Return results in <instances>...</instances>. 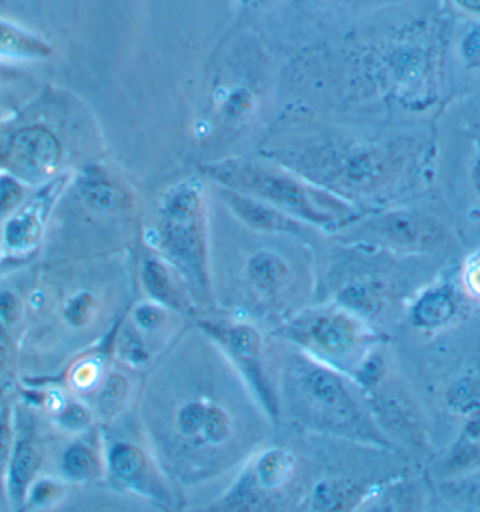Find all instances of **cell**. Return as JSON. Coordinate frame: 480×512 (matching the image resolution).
<instances>
[{
  "label": "cell",
  "instance_id": "33",
  "mask_svg": "<svg viewBox=\"0 0 480 512\" xmlns=\"http://www.w3.org/2000/svg\"><path fill=\"white\" fill-rule=\"evenodd\" d=\"M23 316V302L8 289H0V323L6 327L16 326Z\"/></svg>",
  "mask_w": 480,
  "mask_h": 512
},
{
  "label": "cell",
  "instance_id": "1",
  "mask_svg": "<svg viewBox=\"0 0 480 512\" xmlns=\"http://www.w3.org/2000/svg\"><path fill=\"white\" fill-rule=\"evenodd\" d=\"M197 330L153 369L142 397L149 448L180 484L225 475L262 441L270 420L224 351Z\"/></svg>",
  "mask_w": 480,
  "mask_h": 512
},
{
  "label": "cell",
  "instance_id": "3",
  "mask_svg": "<svg viewBox=\"0 0 480 512\" xmlns=\"http://www.w3.org/2000/svg\"><path fill=\"white\" fill-rule=\"evenodd\" d=\"M201 170L219 186L269 202L304 224L336 229L353 217V210L336 194L252 160H225Z\"/></svg>",
  "mask_w": 480,
  "mask_h": 512
},
{
  "label": "cell",
  "instance_id": "37",
  "mask_svg": "<svg viewBox=\"0 0 480 512\" xmlns=\"http://www.w3.org/2000/svg\"><path fill=\"white\" fill-rule=\"evenodd\" d=\"M9 355L8 350L0 344V374L5 372L6 367H8Z\"/></svg>",
  "mask_w": 480,
  "mask_h": 512
},
{
  "label": "cell",
  "instance_id": "39",
  "mask_svg": "<svg viewBox=\"0 0 480 512\" xmlns=\"http://www.w3.org/2000/svg\"><path fill=\"white\" fill-rule=\"evenodd\" d=\"M2 252H5V249H3V233L2 228H0V254H2Z\"/></svg>",
  "mask_w": 480,
  "mask_h": 512
},
{
  "label": "cell",
  "instance_id": "41",
  "mask_svg": "<svg viewBox=\"0 0 480 512\" xmlns=\"http://www.w3.org/2000/svg\"><path fill=\"white\" fill-rule=\"evenodd\" d=\"M260 3H267V2H271V0H259Z\"/></svg>",
  "mask_w": 480,
  "mask_h": 512
},
{
  "label": "cell",
  "instance_id": "14",
  "mask_svg": "<svg viewBox=\"0 0 480 512\" xmlns=\"http://www.w3.org/2000/svg\"><path fill=\"white\" fill-rule=\"evenodd\" d=\"M246 281L250 291L262 302L280 303L288 298L294 284L290 263L280 253L260 249L246 261Z\"/></svg>",
  "mask_w": 480,
  "mask_h": 512
},
{
  "label": "cell",
  "instance_id": "2",
  "mask_svg": "<svg viewBox=\"0 0 480 512\" xmlns=\"http://www.w3.org/2000/svg\"><path fill=\"white\" fill-rule=\"evenodd\" d=\"M276 393L280 416L287 413L305 430L385 451L396 448L378 426L360 386L298 348L285 357Z\"/></svg>",
  "mask_w": 480,
  "mask_h": 512
},
{
  "label": "cell",
  "instance_id": "8",
  "mask_svg": "<svg viewBox=\"0 0 480 512\" xmlns=\"http://www.w3.org/2000/svg\"><path fill=\"white\" fill-rule=\"evenodd\" d=\"M363 392L378 426L389 440L392 441L393 435L420 452L429 447L426 420L419 404L408 390L396 382L389 369L374 386Z\"/></svg>",
  "mask_w": 480,
  "mask_h": 512
},
{
  "label": "cell",
  "instance_id": "10",
  "mask_svg": "<svg viewBox=\"0 0 480 512\" xmlns=\"http://www.w3.org/2000/svg\"><path fill=\"white\" fill-rule=\"evenodd\" d=\"M68 176H59L48 181L33 197L24 201L19 210L5 222L2 228L3 249L13 257L26 256L33 252L44 235L45 225L52 208L61 197Z\"/></svg>",
  "mask_w": 480,
  "mask_h": 512
},
{
  "label": "cell",
  "instance_id": "25",
  "mask_svg": "<svg viewBox=\"0 0 480 512\" xmlns=\"http://www.w3.org/2000/svg\"><path fill=\"white\" fill-rule=\"evenodd\" d=\"M16 440V416L9 406L0 407V505H9L8 480L10 461Z\"/></svg>",
  "mask_w": 480,
  "mask_h": 512
},
{
  "label": "cell",
  "instance_id": "32",
  "mask_svg": "<svg viewBox=\"0 0 480 512\" xmlns=\"http://www.w3.org/2000/svg\"><path fill=\"white\" fill-rule=\"evenodd\" d=\"M102 371V362L96 361L95 358L80 362L78 367L72 371V385L82 392L97 389L104 378Z\"/></svg>",
  "mask_w": 480,
  "mask_h": 512
},
{
  "label": "cell",
  "instance_id": "16",
  "mask_svg": "<svg viewBox=\"0 0 480 512\" xmlns=\"http://www.w3.org/2000/svg\"><path fill=\"white\" fill-rule=\"evenodd\" d=\"M375 489V483L368 480L328 477L312 487L306 505L309 510L316 512L354 511L370 503Z\"/></svg>",
  "mask_w": 480,
  "mask_h": 512
},
{
  "label": "cell",
  "instance_id": "4",
  "mask_svg": "<svg viewBox=\"0 0 480 512\" xmlns=\"http://www.w3.org/2000/svg\"><path fill=\"white\" fill-rule=\"evenodd\" d=\"M156 247L175 267L184 284L198 295L210 294L207 208L203 188L182 181L163 194L156 224Z\"/></svg>",
  "mask_w": 480,
  "mask_h": 512
},
{
  "label": "cell",
  "instance_id": "26",
  "mask_svg": "<svg viewBox=\"0 0 480 512\" xmlns=\"http://www.w3.org/2000/svg\"><path fill=\"white\" fill-rule=\"evenodd\" d=\"M253 107H255V94L245 86L233 87L221 101L219 120L225 127H240L252 116Z\"/></svg>",
  "mask_w": 480,
  "mask_h": 512
},
{
  "label": "cell",
  "instance_id": "30",
  "mask_svg": "<svg viewBox=\"0 0 480 512\" xmlns=\"http://www.w3.org/2000/svg\"><path fill=\"white\" fill-rule=\"evenodd\" d=\"M55 423L71 434L88 433L95 424V412L92 407L78 399H68L55 414Z\"/></svg>",
  "mask_w": 480,
  "mask_h": 512
},
{
  "label": "cell",
  "instance_id": "36",
  "mask_svg": "<svg viewBox=\"0 0 480 512\" xmlns=\"http://www.w3.org/2000/svg\"><path fill=\"white\" fill-rule=\"evenodd\" d=\"M457 2L466 10L480 13V0H457Z\"/></svg>",
  "mask_w": 480,
  "mask_h": 512
},
{
  "label": "cell",
  "instance_id": "6",
  "mask_svg": "<svg viewBox=\"0 0 480 512\" xmlns=\"http://www.w3.org/2000/svg\"><path fill=\"white\" fill-rule=\"evenodd\" d=\"M297 458L283 448H267L250 458L238 482L222 498L228 510H274L294 491Z\"/></svg>",
  "mask_w": 480,
  "mask_h": 512
},
{
  "label": "cell",
  "instance_id": "9",
  "mask_svg": "<svg viewBox=\"0 0 480 512\" xmlns=\"http://www.w3.org/2000/svg\"><path fill=\"white\" fill-rule=\"evenodd\" d=\"M106 470L111 479L132 494L146 498L160 507L173 505L166 473L160 468L151 449L137 442H113L106 454Z\"/></svg>",
  "mask_w": 480,
  "mask_h": 512
},
{
  "label": "cell",
  "instance_id": "28",
  "mask_svg": "<svg viewBox=\"0 0 480 512\" xmlns=\"http://www.w3.org/2000/svg\"><path fill=\"white\" fill-rule=\"evenodd\" d=\"M66 493H68V489L62 480L38 476L31 484L23 510H47V508L55 507L62 503Z\"/></svg>",
  "mask_w": 480,
  "mask_h": 512
},
{
  "label": "cell",
  "instance_id": "7",
  "mask_svg": "<svg viewBox=\"0 0 480 512\" xmlns=\"http://www.w3.org/2000/svg\"><path fill=\"white\" fill-rule=\"evenodd\" d=\"M197 327L207 334L235 365L255 392L270 420H277L280 417V409L276 386L273 385L264 365L263 337L257 327L236 319L198 320Z\"/></svg>",
  "mask_w": 480,
  "mask_h": 512
},
{
  "label": "cell",
  "instance_id": "15",
  "mask_svg": "<svg viewBox=\"0 0 480 512\" xmlns=\"http://www.w3.org/2000/svg\"><path fill=\"white\" fill-rule=\"evenodd\" d=\"M468 302L450 285L427 289L410 305L409 319L416 329L437 330L455 326L466 318Z\"/></svg>",
  "mask_w": 480,
  "mask_h": 512
},
{
  "label": "cell",
  "instance_id": "38",
  "mask_svg": "<svg viewBox=\"0 0 480 512\" xmlns=\"http://www.w3.org/2000/svg\"><path fill=\"white\" fill-rule=\"evenodd\" d=\"M313 3H318V5H328V3L336 2V0H311Z\"/></svg>",
  "mask_w": 480,
  "mask_h": 512
},
{
  "label": "cell",
  "instance_id": "34",
  "mask_svg": "<svg viewBox=\"0 0 480 512\" xmlns=\"http://www.w3.org/2000/svg\"><path fill=\"white\" fill-rule=\"evenodd\" d=\"M464 57L471 64H480V30L469 34L464 43Z\"/></svg>",
  "mask_w": 480,
  "mask_h": 512
},
{
  "label": "cell",
  "instance_id": "31",
  "mask_svg": "<svg viewBox=\"0 0 480 512\" xmlns=\"http://www.w3.org/2000/svg\"><path fill=\"white\" fill-rule=\"evenodd\" d=\"M24 202L22 181L12 174L0 176V221H8Z\"/></svg>",
  "mask_w": 480,
  "mask_h": 512
},
{
  "label": "cell",
  "instance_id": "23",
  "mask_svg": "<svg viewBox=\"0 0 480 512\" xmlns=\"http://www.w3.org/2000/svg\"><path fill=\"white\" fill-rule=\"evenodd\" d=\"M131 396V382L120 371H110L96 389L95 409L97 416L110 421L120 416Z\"/></svg>",
  "mask_w": 480,
  "mask_h": 512
},
{
  "label": "cell",
  "instance_id": "27",
  "mask_svg": "<svg viewBox=\"0 0 480 512\" xmlns=\"http://www.w3.org/2000/svg\"><path fill=\"white\" fill-rule=\"evenodd\" d=\"M448 483L443 487V496L450 503L468 510L480 511V468L464 476L445 480Z\"/></svg>",
  "mask_w": 480,
  "mask_h": 512
},
{
  "label": "cell",
  "instance_id": "19",
  "mask_svg": "<svg viewBox=\"0 0 480 512\" xmlns=\"http://www.w3.org/2000/svg\"><path fill=\"white\" fill-rule=\"evenodd\" d=\"M431 225L408 212H391L379 215L358 226V232H364L372 242L386 246H419L433 238Z\"/></svg>",
  "mask_w": 480,
  "mask_h": 512
},
{
  "label": "cell",
  "instance_id": "20",
  "mask_svg": "<svg viewBox=\"0 0 480 512\" xmlns=\"http://www.w3.org/2000/svg\"><path fill=\"white\" fill-rule=\"evenodd\" d=\"M86 205L102 214H120L130 207L128 194L100 167H89L79 181Z\"/></svg>",
  "mask_w": 480,
  "mask_h": 512
},
{
  "label": "cell",
  "instance_id": "18",
  "mask_svg": "<svg viewBox=\"0 0 480 512\" xmlns=\"http://www.w3.org/2000/svg\"><path fill=\"white\" fill-rule=\"evenodd\" d=\"M139 282L148 299L170 311L186 312L191 306L189 296L184 294L183 278L162 256L151 254L141 261Z\"/></svg>",
  "mask_w": 480,
  "mask_h": 512
},
{
  "label": "cell",
  "instance_id": "12",
  "mask_svg": "<svg viewBox=\"0 0 480 512\" xmlns=\"http://www.w3.org/2000/svg\"><path fill=\"white\" fill-rule=\"evenodd\" d=\"M400 302H403V295L395 284L374 273L353 275L335 292L336 305L370 326L388 318Z\"/></svg>",
  "mask_w": 480,
  "mask_h": 512
},
{
  "label": "cell",
  "instance_id": "13",
  "mask_svg": "<svg viewBox=\"0 0 480 512\" xmlns=\"http://www.w3.org/2000/svg\"><path fill=\"white\" fill-rule=\"evenodd\" d=\"M219 197L233 217L252 231L266 235H299L304 231V222L253 195L221 186Z\"/></svg>",
  "mask_w": 480,
  "mask_h": 512
},
{
  "label": "cell",
  "instance_id": "35",
  "mask_svg": "<svg viewBox=\"0 0 480 512\" xmlns=\"http://www.w3.org/2000/svg\"><path fill=\"white\" fill-rule=\"evenodd\" d=\"M17 76H19V71L16 68L0 62V86L8 85L9 82L17 79Z\"/></svg>",
  "mask_w": 480,
  "mask_h": 512
},
{
  "label": "cell",
  "instance_id": "21",
  "mask_svg": "<svg viewBox=\"0 0 480 512\" xmlns=\"http://www.w3.org/2000/svg\"><path fill=\"white\" fill-rule=\"evenodd\" d=\"M106 456L88 440H76L68 445L61 458V470L66 482L88 484L102 477Z\"/></svg>",
  "mask_w": 480,
  "mask_h": 512
},
{
  "label": "cell",
  "instance_id": "24",
  "mask_svg": "<svg viewBox=\"0 0 480 512\" xmlns=\"http://www.w3.org/2000/svg\"><path fill=\"white\" fill-rule=\"evenodd\" d=\"M51 48L29 31L0 20V57L9 59H43Z\"/></svg>",
  "mask_w": 480,
  "mask_h": 512
},
{
  "label": "cell",
  "instance_id": "17",
  "mask_svg": "<svg viewBox=\"0 0 480 512\" xmlns=\"http://www.w3.org/2000/svg\"><path fill=\"white\" fill-rule=\"evenodd\" d=\"M43 466V448L31 428L19 430L16 424L15 448L10 461L8 497L9 507L23 510L31 484Z\"/></svg>",
  "mask_w": 480,
  "mask_h": 512
},
{
  "label": "cell",
  "instance_id": "22",
  "mask_svg": "<svg viewBox=\"0 0 480 512\" xmlns=\"http://www.w3.org/2000/svg\"><path fill=\"white\" fill-rule=\"evenodd\" d=\"M173 315L177 312L170 311L165 306L148 299L138 302L130 312V325L146 340L152 350L158 351L163 347L162 337L168 336L173 323Z\"/></svg>",
  "mask_w": 480,
  "mask_h": 512
},
{
  "label": "cell",
  "instance_id": "40",
  "mask_svg": "<svg viewBox=\"0 0 480 512\" xmlns=\"http://www.w3.org/2000/svg\"><path fill=\"white\" fill-rule=\"evenodd\" d=\"M476 184H478L479 190H480V165L478 169H476Z\"/></svg>",
  "mask_w": 480,
  "mask_h": 512
},
{
  "label": "cell",
  "instance_id": "29",
  "mask_svg": "<svg viewBox=\"0 0 480 512\" xmlns=\"http://www.w3.org/2000/svg\"><path fill=\"white\" fill-rule=\"evenodd\" d=\"M100 311L99 298L93 292L80 291L72 295L64 306V318L72 329H85L93 325Z\"/></svg>",
  "mask_w": 480,
  "mask_h": 512
},
{
  "label": "cell",
  "instance_id": "5",
  "mask_svg": "<svg viewBox=\"0 0 480 512\" xmlns=\"http://www.w3.org/2000/svg\"><path fill=\"white\" fill-rule=\"evenodd\" d=\"M276 336L349 376L382 343L368 323L336 303L295 313L278 327Z\"/></svg>",
  "mask_w": 480,
  "mask_h": 512
},
{
  "label": "cell",
  "instance_id": "11",
  "mask_svg": "<svg viewBox=\"0 0 480 512\" xmlns=\"http://www.w3.org/2000/svg\"><path fill=\"white\" fill-rule=\"evenodd\" d=\"M61 156V145L51 131L30 127L10 139L6 163L9 173L22 183L44 184L54 177Z\"/></svg>",
  "mask_w": 480,
  "mask_h": 512
}]
</instances>
